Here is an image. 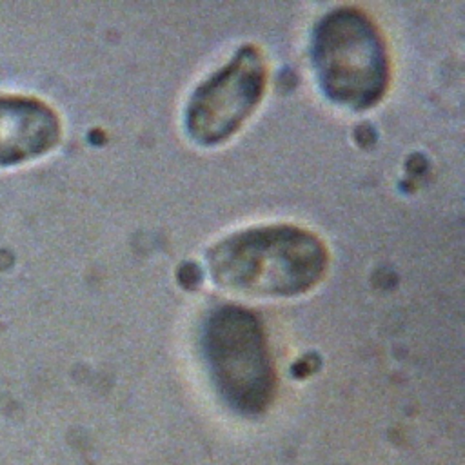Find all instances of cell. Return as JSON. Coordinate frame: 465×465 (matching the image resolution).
Instances as JSON below:
<instances>
[{
    "mask_svg": "<svg viewBox=\"0 0 465 465\" xmlns=\"http://www.w3.org/2000/svg\"><path fill=\"white\" fill-rule=\"evenodd\" d=\"M327 263L323 242L314 232L289 223L236 231L207 251L214 283L249 296L307 292L323 278Z\"/></svg>",
    "mask_w": 465,
    "mask_h": 465,
    "instance_id": "obj_1",
    "label": "cell"
},
{
    "mask_svg": "<svg viewBox=\"0 0 465 465\" xmlns=\"http://www.w3.org/2000/svg\"><path fill=\"white\" fill-rule=\"evenodd\" d=\"M311 56L318 85L341 107L369 109L389 87L391 62L385 40L358 7L341 5L318 20Z\"/></svg>",
    "mask_w": 465,
    "mask_h": 465,
    "instance_id": "obj_2",
    "label": "cell"
},
{
    "mask_svg": "<svg viewBox=\"0 0 465 465\" xmlns=\"http://www.w3.org/2000/svg\"><path fill=\"white\" fill-rule=\"evenodd\" d=\"M203 358L222 400L236 412H263L276 391V371L258 316L238 305L216 307L203 323Z\"/></svg>",
    "mask_w": 465,
    "mask_h": 465,
    "instance_id": "obj_3",
    "label": "cell"
},
{
    "mask_svg": "<svg viewBox=\"0 0 465 465\" xmlns=\"http://www.w3.org/2000/svg\"><path fill=\"white\" fill-rule=\"evenodd\" d=\"M267 82L265 60L256 45H242L234 56L189 98L185 129L202 145H216L232 136L260 104Z\"/></svg>",
    "mask_w": 465,
    "mask_h": 465,
    "instance_id": "obj_4",
    "label": "cell"
},
{
    "mask_svg": "<svg viewBox=\"0 0 465 465\" xmlns=\"http://www.w3.org/2000/svg\"><path fill=\"white\" fill-rule=\"evenodd\" d=\"M60 134V118L44 100L0 94V165L45 154L58 143Z\"/></svg>",
    "mask_w": 465,
    "mask_h": 465,
    "instance_id": "obj_5",
    "label": "cell"
}]
</instances>
